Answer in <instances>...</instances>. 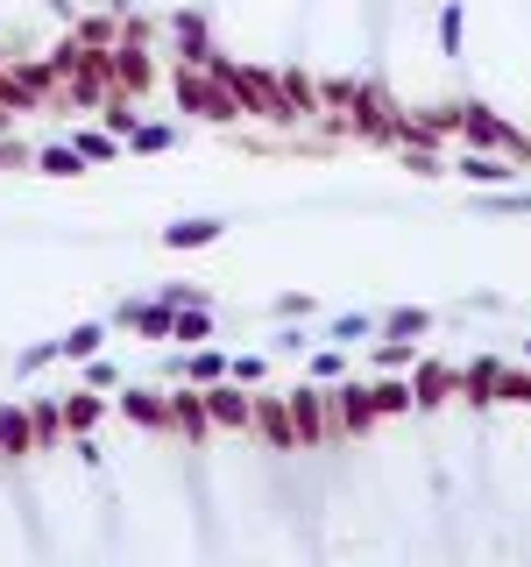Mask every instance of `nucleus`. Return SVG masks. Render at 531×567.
<instances>
[{
	"label": "nucleus",
	"mask_w": 531,
	"mask_h": 567,
	"mask_svg": "<svg viewBox=\"0 0 531 567\" xmlns=\"http://www.w3.org/2000/svg\"><path fill=\"white\" fill-rule=\"evenodd\" d=\"M227 377H234V383H263V355H241V362H227Z\"/></svg>",
	"instance_id": "24"
},
{
	"label": "nucleus",
	"mask_w": 531,
	"mask_h": 567,
	"mask_svg": "<svg viewBox=\"0 0 531 567\" xmlns=\"http://www.w3.org/2000/svg\"><path fill=\"white\" fill-rule=\"evenodd\" d=\"M340 369H347V362H340V355H333V348H326V355H312V377H319V383H333V377H340Z\"/></svg>",
	"instance_id": "26"
},
{
	"label": "nucleus",
	"mask_w": 531,
	"mask_h": 567,
	"mask_svg": "<svg viewBox=\"0 0 531 567\" xmlns=\"http://www.w3.org/2000/svg\"><path fill=\"white\" fill-rule=\"evenodd\" d=\"M439 43H447V57H461V0L439 8Z\"/></svg>",
	"instance_id": "15"
},
{
	"label": "nucleus",
	"mask_w": 531,
	"mask_h": 567,
	"mask_svg": "<svg viewBox=\"0 0 531 567\" xmlns=\"http://www.w3.org/2000/svg\"><path fill=\"white\" fill-rule=\"evenodd\" d=\"M220 234H227V220L192 213V220H171V228H163V248H212Z\"/></svg>",
	"instance_id": "2"
},
{
	"label": "nucleus",
	"mask_w": 531,
	"mask_h": 567,
	"mask_svg": "<svg viewBox=\"0 0 531 567\" xmlns=\"http://www.w3.org/2000/svg\"><path fill=\"white\" fill-rule=\"evenodd\" d=\"M0 454H8V461H22V454H36V426H28L22 419V412H0Z\"/></svg>",
	"instance_id": "4"
},
{
	"label": "nucleus",
	"mask_w": 531,
	"mask_h": 567,
	"mask_svg": "<svg viewBox=\"0 0 531 567\" xmlns=\"http://www.w3.org/2000/svg\"><path fill=\"white\" fill-rule=\"evenodd\" d=\"M376 362H383V369H404V362H412V340H383V348H376Z\"/></svg>",
	"instance_id": "23"
},
{
	"label": "nucleus",
	"mask_w": 531,
	"mask_h": 567,
	"mask_svg": "<svg viewBox=\"0 0 531 567\" xmlns=\"http://www.w3.org/2000/svg\"><path fill=\"white\" fill-rule=\"evenodd\" d=\"M376 412H412V383H383V391H369Z\"/></svg>",
	"instance_id": "16"
},
{
	"label": "nucleus",
	"mask_w": 531,
	"mask_h": 567,
	"mask_svg": "<svg viewBox=\"0 0 531 567\" xmlns=\"http://www.w3.org/2000/svg\"><path fill=\"white\" fill-rule=\"evenodd\" d=\"M71 149H79V157H85V163H106V157H114V136H79V142H71Z\"/></svg>",
	"instance_id": "22"
},
{
	"label": "nucleus",
	"mask_w": 531,
	"mask_h": 567,
	"mask_svg": "<svg viewBox=\"0 0 531 567\" xmlns=\"http://www.w3.org/2000/svg\"><path fill=\"white\" fill-rule=\"evenodd\" d=\"M206 334H212L206 305H171V340H206Z\"/></svg>",
	"instance_id": "7"
},
{
	"label": "nucleus",
	"mask_w": 531,
	"mask_h": 567,
	"mask_svg": "<svg viewBox=\"0 0 531 567\" xmlns=\"http://www.w3.org/2000/svg\"><path fill=\"white\" fill-rule=\"evenodd\" d=\"M482 213H531V192H489Z\"/></svg>",
	"instance_id": "17"
},
{
	"label": "nucleus",
	"mask_w": 531,
	"mask_h": 567,
	"mask_svg": "<svg viewBox=\"0 0 531 567\" xmlns=\"http://www.w3.org/2000/svg\"><path fill=\"white\" fill-rule=\"evenodd\" d=\"M185 377H192V383H220V377H227V355H220V348H199V355L185 362Z\"/></svg>",
	"instance_id": "14"
},
{
	"label": "nucleus",
	"mask_w": 531,
	"mask_h": 567,
	"mask_svg": "<svg viewBox=\"0 0 531 567\" xmlns=\"http://www.w3.org/2000/svg\"><path fill=\"white\" fill-rule=\"evenodd\" d=\"M177 136H171V128H163V121H149V128H128V149H135V157H157V149H171Z\"/></svg>",
	"instance_id": "13"
},
{
	"label": "nucleus",
	"mask_w": 531,
	"mask_h": 567,
	"mask_svg": "<svg viewBox=\"0 0 531 567\" xmlns=\"http://www.w3.org/2000/svg\"><path fill=\"white\" fill-rule=\"evenodd\" d=\"M120 412H128L135 426H171V397H163V391H128Z\"/></svg>",
	"instance_id": "5"
},
{
	"label": "nucleus",
	"mask_w": 531,
	"mask_h": 567,
	"mask_svg": "<svg viewBox=\"0 0 531 567\" xmlns=\"http://www.w3.org/2000/svg\"><path fill=\"white\" fill-rule=\"evenodd\" d=\"M85 383H93V391H106V383H120V369L106 362V355H85Z\"/></svg>",
	"instance_id": "20"
},
{
	"label": "nucleus",
	"mask_w": 531,
	"mask_h": 567,
	"mask_svg": "<svg viewBox=\"0 0 531 567\" xmlns=\"http://www.w3.org/2000/svg\"><path fill=\"white\" fill-rule=\"evenodd\" d=\"M461 128H467L475 142H489V149H510V157H531V149L518 142V128H510V121H496L489 107H461Z\"/></svg>",
	"instance_id": "1"
},
{
	"label": "nucleus",
	"mask_w": 531,
	"mask_h": 567,
	"mask_svg": "<svg viewBox=\"0 0 531 567\" xmlns=\"http://www.w3.org/2000/svg\"><path fill=\"white\" fill-rule=\"evenodd\" d=\"M447 383H453V369H447V362H425V369H418V383H412V405H439V397H447Z\"/></svg>",
	"instance_id": "9"
},
{
	"label": "nucleus",
	"mask_w": 531,
	"mask_h": 567,
	"mask_svg": "<svg viewBox=\"0 0 531 567\" xmlns=\"http://www.w3.org/2000/svg\"><path fill=\"white\" fill-rule=\"evenodd\" d=\"M206 419H212V426H249L255 405H249L241 391H227V383H212V391H206Z\"/></svg>",
	"instance_id": "3"
},
{
	"label": "nucleus",
	"mask_w": 531,
	"mask_h": 567,
	"mask_svg": "<svg viewBox=\"0 0 531 567\" xmlns=\"http://www.w3.org/2000/svg\"><path fill=\"white\" fill-rule=\"evenodd\" d=\"M369 312H340V320H333V340H355V334H369Z\"/></svg>",
	"instance_id": "21"
},
{
	"label": "nucleus",
	"mask_w": 531,
	"mask_h": 567,
	"mask_svg": "<svg viewBox=\"0 0 531 567\" xmlns=\"http://www.w3.org/2000/svg\"><path fill=\"white\" fill-rule=\"evenodd\" d=\"M36 171H43V177H79L85 157H79L71 142H50V149H36Z\"/></svg>",
	"instance_id": "6"
},
{
	"label": "nucleus",
	"mask_w": 531,
	"mask_h": 567,
	"mask_svg": "<svg viewBox=\"0 0 531 567\" xmlns=\"http://www.w3.org/2000/svg\"><path fill=\"white\" fill-rule=\"evenodd\" d=\"M461 177H475V185H510L518 171H510L504 157H461Z\"/></svg>",
	"instance_id": "11"
},
{
	"label": "nucleus",
	"mask_w": 531,
	"mask_h": 567,
	"mask_svg": "<svg viewBox=\"0 0 531 567\" xmlns=\"http://www.w3.org/2000/svg\"><path fill=\"white\" fill-rule=\"evenodd\" d=\"M100 340H106V326H100V320H85V326H71V334L57 340V355H71V362H85V355H100Z\"/></svg>",
	"instance_id": "8"
},
{
	"label": "nucleus",
	"mask_w": 531,
	"mask_h": 567,
	"mask_svg": "<svg viewBox=\"0 0 531 567\" xmlns=\"http://www.w3.org/2000/svg\"><path fill=\"white\" fill-rule=\"evenodd\" d=\"M93 419H100V397H93V391H79V397L65 405V426H93Z\"/></svg>",
	"instance_id": "18"
},
{
	"label": "nucleus",
	"mask_w": 531,
	"mask_h": 567,
	"mask_svg": "<svg viewBox=\"0 0 531 567\" xmlns=\"http://www.w3.org/2000/svg\"><path fill=\"white\" fill-rule=\"evenodd\" d=\"M305 312H312V298H305V291H291V298H277V320H305Z\"/></svg>",
	"instance_id": "25"
},
{
	"label": "nucleus",
	"mask_w": 531,
	"mask_h": 567,
	"mask_svg": "<svg viewBox=\"0 0 531 567\" xmlns=\"http://www.w3.org/2000/svg\"><path fill=\"white\" fill-rule=\"evenodd\" d=\"M390 340H418V334H432V312H425V305H404V312H390Z\"/></svg>",
	"instance_id": "10"
},
{
	"label": "nucleus",
	"mask_w": 531,
	"mask_h": 567,
	"mask_svg": "<svg viewBox=\"0 0 531 567\" xmlns=\"http://www.w3.org/2000/svg\"><path fill=\"white\" fill-rule=\"evenodd\" d=\"M43 362H57V340H36V348H22V362H14V369H22V377H36Z\"/></svg>",
	"instance_id": "19"
},
{
	"label": "nucleus",
	"mask_w": 531,
	"mask_h": 567,
	"mask_svg": "<svg viewBox=\"0 0 531 567\" xmlns=\"http://www.w3.org/2000/svg\"><path fill=\"white\" fill-rule=\"evenodd\" d=\"M255 426H263V432H269V440H277V447H298V426H291V412H277V405H269V397H263V405H255Z\"/></svg>",
	"instance_id": "12"
}]
</instances>
